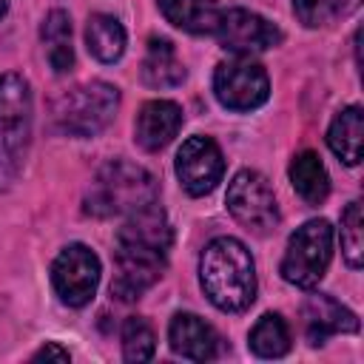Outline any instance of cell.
Masks as SVG:
<instances>
[{
	"instance_id": "1",
	"label": "cell",
	"mask_w": 364,
	"mask_h": 364,
	"mask_svg": "<svg viewBox=\"0 0 364 364\" xmlns=\"http://www.w3.org/2000/svg\"><path fill=\"white\" fill-rule=\"evenodd\" d=\"M171 239V225L159 202L128 213L117 230L111 296L119 301H136L145 290H151L165 273Z\"/></svg>"
},
{
	"instance_id": "2",
	"label": "cell",
	"mask_w": 364,
	"mask_h": 364,
	"mask_svg": "<svg viewBox=\"0 0 364 364\" xmlns=\"http://www.w3.org/2000/svg\"><path fill=\"white\" fill-rule=\"evenodd\" d=\"M199 284L208 301L225 313H239L256 299V264L250 250L233 236H216L199 256Z\"/></svg>"
},
{
	"instance_id": "3",
	"label": "cell",
	"mask_w": 364,
	"mask_h": 364,
	"mask_svg": "<svg viewBox=\"0 0 364 364\" xmlns=\"http://www.w3.org/2000/svg\"><path fill=\"white\" fill-rule=\"evenodd\" d=\"M156 196H159L156 179L145 168L125 159H111L94 173L82 199V210L94 219L128 216L154 205Z\"/></svg>"
},
{
	"instance_id": "4",
	"label": "cell",
	"mask_w": 364,
	"mask_h": 364,
	"mask_svg": "<svg viewBox=\"0 0 364 364\" xmlns=\"http://www.w3.org/2000/svg\"><path fill=\"white\" fill-rule=\"evenodd\" d=\"M31 85L23 74H0V193L9 191L28 154L31 142Z\"/></svg>"
},
{
	"instance_id": "5",
	"label": "cell",
	"mask_w": 364,
	"mask_h": 364,
	"mask_svg": "<svg viewBox=\"0 0 364 364\" xmlns=\"http://www.w3.org/2000/svg\"><path fill=\"white\" fill-rule=\"evenodd\" d=\"M119 108V91L111 82L91 80L65 91L54 105V122L63 134L88 139L108 128Z\"/></svg>"
},
{
	"instance_id": "6",
	"label": "cell",
	"mask_w": 364,
	"mask_h": 364,
	"mask_svg": "<svg viewBox=\"0 0 364 364\" xmlns=\"http://www.w3.org/2000/svg\"><path fill=\"white\" fill-rule=\"evenodd\" d=\"M333 256V228L327 219H310L287 242L284 259H282V276L284 282L296 287H316L330 264Z\"/></svg>"
},
{
	"instance_id": "7",
	"label": "cell",
	"mask_w": 364,
	"mask_h": 364,
	"mask_svg": "<svg viewBox=\"0 0 364 364\" xmlns=\"http://www.w3.org/2000/svg\"><path fill=\"white\" fill-rule=\"evenodd\" d=\"M225 202H228L230 216H233L242 228H247V230H253V233H259V236H267V233L276 230V225H279V205H276V196H273L267 179H264L259 171H250V168L239 171V173L230 179V185H228Z\"/></svg>"
},
{
	"instance_id": "8",
	"label": "cell",
	"mask_w": 364,
	"mask_h": 364,
	"mask_svg": "<svg viewBox=\"0 0 364 364\" xmlns=\"http://www.w3.org/2000/svg\"><path fill=\"white\" fill-rule=\"evenodd\" d=\"M213 94L228 111H253L267 102L270 80L259 63H253L250 57H236L216 65Z\"/></svg>"
},
{
	"instance_id": "9",
	"label": "cell",
	"mask_w": 364,
	"mask_h": 364,
	"mask_svg": "<svg viewBox=\"0 0 364 364\" xmlns=\"http://www.w3.org/2000/svg\"><path fill=\"white\" fill-rule=\"evenodd\" d=\"M51 284L63 304L85 307L100 284V259L85 245H68L51 264Z\"/></svg>"
},
{
	"instance_id": "10",
	"label": "cell",
	"mask_w": 364,
	"mask_h": 364,
	"mask_svg": "<svg viewBox=\"0 0 364 364\" xmlns=\"http://www.w3.org/2000/svg\"><path fill=\"white\" fill-rule=\"evenodd\" d=\"M222 43V48L239 54V57H247V54H259V51H267V48H276L282 43V31L264 20L262 14L256 11H247V9H228L222 11L219 17V26L213 31Z\"/></svg>"
},
{
	"instance_id": "11",
	"label": "cell",
	"mask_w": 364,
	"mask_h": 364,
	"mask_svg": "<svg viewBox=\"0 0 364 364\" xmlns=\"http://www.w3.org/2000/svg\"><path fill=\"white\" fill-rule=\"evenodd\" d=\"M225 173V159L210 136H188L176 154V176L191 196L210 193Z\"/></svg>"
},
{
	"instance_id": "12",
	"label": "cell",
	"mask_w": 364,
	"mask_h": 364,
	"mask_svg": "<svg viewBox=\"0 0 364 364\" xmlns=\"http://www.w3.org/2000/svg\"><path fill=\"white\" fill-rule=\"evenodd\" d=\"M301 318H304V333L313 347H321L330 336L336 333H358V318L353 310L338 304L333 296L324 293H310L301 304Z\"/></svg>"
},
{
	"instance_id": "13",
	"label": "cell",
	"mask_w": 364,
	"mask_h": 364,
	"mask_svg": "<svg viewBox=\"0 0 364 364\" xmlns=\"http://www.w3.org/2000/svg\"><path fill=\"white\" fill-rule=\"evenodd\" d=\"M182 128V108L171 100H151L139 108L134 122V139L142 151L165 148Z\"/></svg>"
},
{
	"instance_id": "14",
	"label": "cell",
	"mask_w": 364,
	"mask_h": 364,
	"mask_svg": "<svg viewBox=\"0 0 364 364\" xmlns=\"http://www.w3.org/2000/svg\"><path fill=\"white\" fill-rule=\"evenodd\" d=\"M168 344L188 361H208L216 355V333L193 313H176L168 327Z\"/></svg>"
},
{
	"instance_id": "15",
	"label": "cell",
	"mask_w": 364,
	"mask_h": 364,
	"mask_svg": "<svg viewBox=\"0 0 364 364\" xmlns=\"http://www.w3.org/2000/svg\"><path fill=\"white\" fill-rule=\"evenodd\" d=\"M327 145L344 165H358L364 154V114L358 105H347L327 128Z\"/></svg>"
},
{
	"instance_id": "16",
	"label": "cell",
	"mask_w": 364,
	"mask_h": 364,
	"mask_svg": "<svg viewBox=\"0 0 364 364\" xmlns=\"http://www.w3.org/2000/svg\"><path fill=\"white\" fill-rule=\"evenodd\" d=\"M162 17L188 34H213L222 9L213 0H159Z\"/></svg>"
},
{
	"instance_id": "17",
	"label": "cell",
	"mask_w": 364,
	"mask_h": 364,
	"mask_svg": "<svg viewBox=\"0 0 364 364\" xmlns=\"http://www.w3.org/2000/svg\"><path fill=\"white\" fill-rule=\"evenodd\" d=\"M142 80L151 88H176L185 80V65L176 57V48L165 37H151L142 60Z\"/></svg>"
},
{
	"instance_id": "18",
	"label": "cell",
	"mask_w": 364,
	"mask_h": 364,
	"mask_svg": "<svg viewBox=\"0 0 364 364\" xmlns=\"http://www.w3.org/2000/svg\"><path fill=\"white\" fill-rule=\"evenodd\" d=\"M43 46H46V57L48 65L54 68V74H65L74 65V48H71V17L63 9H54L46 14L43 28H40Z\"/></svg>"
},
{
	"instance_id": "19",
	"label": "cell",
	"mask_w": 364,
	"mask_h": 364,
	"mask_svg": "<svg viewBox=\"0 0 364 364\" xmlns=\"http://www.w3.org/2000/svg\"><path fill=\"white\" fill-rule=\"evenodd\" d=\"M290 182H293L296 193L307 205H321L327 199V193H330V176H327L318 154H313V151H301V154L293 156Z\"/></svg>"
},
{
	"instance_id": "20",
	"label": "cell",
	"mask_w": 364,
	"mask_h": 364,
	"mask_svg": "<svg viewBox=\"0 0 364 364\" xmlns=\"http://www.w3.org/2000/svg\"><path fill=\"white\" fill-rule=\"evenodd\" d=\"M85 46L100 63H117L125 51V28L111 14H91L85 26Z\"/></svg>"
},
{
	"instance_id": "21",
	"label": "cell",
	"mask_w": 364,
	"mask_h": 364,
	"mask_svg": "<svg viewBox=\"0 0 364 364\" xmlns=\"http://www.w3.org/2000/svg\"><path fill=\"white\" fill-rule=\"evenodd\" d=\"M247 344L259 358H282L290 350V330L279 313H264L253 324Z\"/></svg>"
},
{
	"instance_id": "22",
	"label": "cell",
	"mask_w": 364,
	"mask_h": 364,
	"mask_svg": "<svg viewBox=\"0 0 364 364\" xmlns=\"http://www.w3.org/2000/svg\"><path fill=\"white\" fill-rule=\"evenodd\" d=\"M341 253L353 270L361 267L364 262V216H361V202H350L341 213Z\"/></svg>"
},
{
	"instance_id": "23",
	"label": "cell",
	"mask_w": 364,
	"mask_h": 364,
	"mask_svg": "<svg viewBox=\"0 0 364 364\" xmlns=\"http://www.w3.org/2000/svg\"><path fill=\"white\" fill-rule=\"evenodd\" d=\"M154 347H156V338H154L151 324L139 316L125 318V324H122V358L136 361V364L148 361L154 355Z\"/></svg>"
},
{
	"instance_id": "24",
	"label": "cell",
	"mask_w": 364,
	"mask_h": 364,
	"mask_svg": "<svg viewBox=\"0 0 364 364\" xmlns=\"http://www.w3.org/2000/svg\"><path fill=\"white\" fill-rule=\"evenodd\" d=\"M338 9H341V0H293V11L307 28H318L330 23L338 14Z\"/></svg>"
},
{
	"instance_id": "25",
	"label": "cell",
	"mask_w": 364,
	"mask_h": 364,
	"mask_svg": "<svg viewBox=\"0 0 364 364\" xmlns=\"http://www.w3.org/2000/svg\"><path fill=\"white\" fill-rule=\"evenodd\" d=\"M71 355H68V350L65 347H60V344H54V341H48V344H43L34 355H31V361H68Z\"/></svg>"
},
{
	"instance_id": "26",
	"label": "cell",
	"mask_w": 364,
	"mask_h": 364,
	"mask_svg": "<svg viewBox=\"0 0 364 364\" xmlns=\"http://www.w3.org/2000/svg\"><path fill=\"white\" fill-rule=\"evenodd\" d=\"M6 11H9V0H0V20L6 17Z\"/></svg>"
}]
</instances>
